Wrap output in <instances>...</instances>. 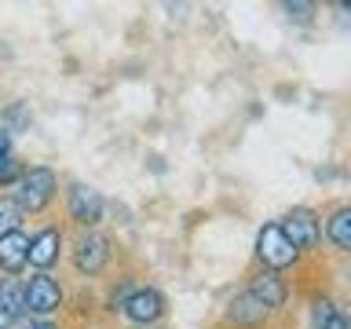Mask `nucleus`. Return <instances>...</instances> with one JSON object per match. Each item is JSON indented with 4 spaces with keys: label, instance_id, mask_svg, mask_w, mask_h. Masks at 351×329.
Listing matches in <instances>:
<instances>
[{
    "label": "nucleus",
    "instance_id": "f257e3e1",
    "mask_svg": "<svg viewBox=\"0 0 351 329\" xmlns=\"http://www.w3.org/2000/svg\"><path fill=\"white\" fill-rule=\"evenodd\" d=\"M55 191H59L55 172L48 169V164H33V169L22 172L19 191H15V202H19L22 212H44V208L51 205Z\"/></svg>",
    "mask_w": 351,
    "mask_h": 329
},
{
    "label": "nucleus",
    "instance_id": "f03ea898",
    "mask_svg": "<svg viewBox=\"0 0 351 329\" xmlns=\"http://www.w3.org/2000/svg\"><path fill=\"white\" fill-rule=\"evenodd\" d=\"M256 256L263 263V271H285L300 260V252L289 245V238L282 234L278 223H263V230L256 234Z\"/></svg>",
    "mask_w": 351,
    "mask_h": 329
},
{
    "label": "nucleus",
    "instance_id": "7ed1b4c3",
    "mask_svg": "<svg viewBox=\"0 0 351 329\" xmlns=\"http://www.w3.org/2000/svg\"><path fill=\"white\" fill-rule=\"evenodd\" d=\"M22 300H26V315L48 318L62 307V289L48 271H37L26 285H22Z\"/></svg>",
    "mask_w": 351,
    "mask_h": 329
},
{
    "label": "nucleus",
    "instance_id": "20e7f679",
    "mask_svg": "<svg viewBox=\"0 0 351 329\" xmlns=\"http://www.w3.org/2000/svg\"><path fill=\"white\" fill-rule=\"evenodd\" d=\"M278 227L296 252H315L318 241H322V223H318L315 208H307V205H296L293 212L285 216V223H278Z\"/></svg>",
    "mask_w": 351,
    "mask_h": 329
},
{
    "label": "nucleus",
    "instance_id": "39448f33",
    "mask_svg": "<svg viewBox=\"0 0 351 329\" xmlns=\"http://www.w3.org/2000/svg\"><path fill=\"white\" fill-rule=\"evenodd\" d=\"M121 311L128 315V322L136 326H158L161 315H165V296L158 289H132V296L121 304Z\"/></svg>",
    "mask_w": 351,
    "mask_h": 329
},
{
    "label": "nucleus",
    "instance_id": "423d86ee",
    "mask_svg": "<svg viewBox=\"0 0 351 329\" xmlns=\"http://www.w3.org/2000/svg\"><path fill=\"white\" fill-rule=\"evenodd\" d=\"M110 263V238L103 234H95V230H88V234L73 245V267L81 271V274H99Z\"/></svg>",
    "mask_w": 351,
    "mask_h": 329
},
{
    "label": "nucleus",
    "instance_id": "0eeeda50",
    "mask_svg": "<svg viewBox=\"0 0 351 329\" xmlns=\"http://www.w3.org/2000/svg\"><path fill=\"white\" fill-rule=\"evenodd\" d=\"M66 208H70V219L77 227H95L103 219V194L84 183H73L70 197H66Z\"/></svg>",
    "mask_w": 351,
    "mask_h": 329
},
{
    "label": "nucleus",
    "instance_id": "6e6552de",
    "mask_svg": "<svg viewBox=\"0 0 351 329\" xmlns=\"http://www.w3.org/2000/svg\"><path fill=\"white\" fill-rule=\"evenodd\" d=\"M223 318H227V326H234V329H263V326H267V318H271V311L245 289V293H238L234 300L227 304Z\"/></svg>",
    "mask_w": 351,
    "mask_h": 329
},
{
    "label": "nucleus",
    "instance_id": "1a4fd4ad",
    "mask_svg": "<svg viewBox=\"0 0 351 329\" xmlns=\"http://www.w3.org/2000/svg\"><path fill=\"white\" fill-rule=\"evenodd\" d=\"M249 293L256 296V300L267 307V311H282L285 300H289V285L278 271H260L249 278Z\"/></svg>",
    "mask_w": 351,
    "mask_h": 329
},
{
    "label": "nucleus",
    "instance_id": "9d476101",
    "mask_svg": "<svg viewBox=\"0 0 351 329\" xmlns=\"http://www.w3.org/2000/svg\"><path fill=\"white\" fill-rule=\"evenodd\" d=\"M59 252H62V230L59 227H44L29 238V263L37 271H48L51 263H59Z\"/></svg>",
    "mask_w": 351,
    "mask_h": 329
},
{
    "label": "nucleus",
    "instance_id": "9b49d317",
    "mask_svg": "<svg viewBox=\"0 0 351 329\" xmlns=\"http://www.w3.org/2000/svg\"><path fill=\"white\" fill-rule=\"evenodd\" d=\"M26 263H29V234L15 230V234H4V238H0V271L19 274Z\"/></svg>",
    "mask_w": 351,
    "mask_h": 329
},
{
    "label": "nucleus",
    "instance_id": "f8f14e48",
    "mask_svg": "<svg viewBox=\"0 0 351 329\" xmlns=\"http://www.w3.org/2000/svg\"><path fill=\"white\" fill-rule=\"evenodd\" d=\"M19 318H26V300H22V285L15 278L0 282V329L15 326Z\"/></svg>",
    "mask_w": 351,
    "mask_h": 329
},
{
    "label": "nucleus",
    "instance_id": "ddd939ff",
    "mask_svg": "<svg viewBox=\"0 0 351 329\" xmlns=\"http://www.w3.org/2000/svg\"><path fill=\"white\" fill-rule=\"evenodd\" d=\"M326 238L333 241L340 252H351V205L337 208V212L326 219Z\"/></svg>",
    "mask_w": 351,
    "mask_h": 329
},
{
    "label": "nucleus",
    "instance_id": "4468645a",
    "mask_svg": "<svg viewBox=\"0 0 351 329\" xmlns=\"http://www.w3.org/2000/svg\"><path fill=\"white\" fill-rule=\"evenodd\" d=\"M315 329H351V318L340 311L337 304L318 300L315 304Z\"/></svg>",
    "mask_w": 351,
    "mask_h": 329
},
{
    "label": "nucleus",
    "instance_id": "2eb2a0df",
    "mask_svg": "<svg viewBox=\"0 0 351 329\" xmlns=\"http://www.w3.org/2000/svg\"><path fill=\"white\" fill-rule=\"evenodd\" d=\"M22 208L15 202V194H0V238L4 234H15V230L22 227Z\"/></svg>",
    "mask_w": 351,
    "mask_h": 329
},
{
    "label": "nucleus",
    "instance_id": "dca6fc26",
    "mask_svg": "<svg viewBox=\"0 0 351 329\" xmlns=\"http://www.w3.org/2000/svg\"><path fill=\"white\" fill-rule=\"evenodd\" d=\"M22 172H26V169H22V164L11 158V154H8V158H0V186L19 183V180H22Z\"/></svg>",
    "mask_w": 351,
    "mask_h": 329
},
{
    "label": "nucleus",
    "instance_id": "f3484780",
    "mask_svg": "<svg viewBox=\"0 0 351 329\" xmlns=\"http://www.w3.org/2000/svg\"><path fill=\"white\" fill-rule=\"evenodd\" d=\"M8 121H11L15 128H26V125H29V114H26V106H22V103H19V106H11V110H8Z\"/></svg>",
    "mask_w": 351,
    "mask_h": 329
},
{
    "label": "nucleus",
    "instance_id": "a211bd4d",
    "mask_svg": "<svg viewBox=\"0 0 351 329\" xmlns=\"http://www.w3.org/2000/svg\"><path fill=\"white\" fill-rule=\"evenodd\" d=\"M8 150H11V132L0 125V158H8Z\"/></svg>",
    "mask_w": 351,
    "mask_h": 329
},
{
    "label": "nucleus",
    "instance_id": "6ab92c4d",
    "mask_svg": "<svg viewBox=\"0 0 351 329\" xmlns=\"http://www.w3.org/2000/svg\"><path fill=\"white\" fill-rule=\"evenodd\" d=\"M33 329H59V326L48 322V318H40V322H33Z\"/></svg>",
    "mask_w": 351,
    "mask_h": 329
},
{
    "label": "nucleus",
    "instance_id": "aec40b11",
    "mask_svg": "<svg viewBox=\"0 0 351 329\" xmlns=\"http://www.w3.org/2000/svg\"><path fill=\"white\" fill-rule=\"evenodd\" d=\"M8 329H33V322H26V318H19L15 326H8Z\"/></svg>",
    "mask_w": 351,
    "mask_h": 329
},
{
    "label": "nucleus",
    "instance_id": "412c9836",
    "mask_svg": "<svg viewBox=\"0 0 351 329\" xmlns=\"http://www.w3.org/2000/svg\"><path fill=\"white\" fill-rule=\"evenodd\" d=\"M136 329H161V326H136Z\"/></svg>",
    "mask_w": 351,
    "mask_h": 329
}]
</instances>
